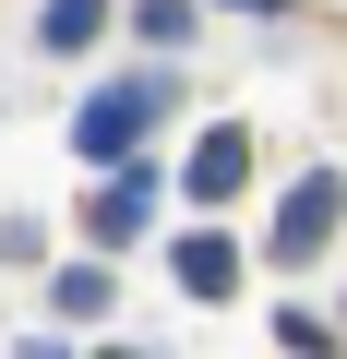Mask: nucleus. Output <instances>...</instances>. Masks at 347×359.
<instances>
[{
	"mask_svg": "<svg viewBox=\"0 0 347 359\" xmlns=\"http://www.w3.org/2000/svg\"><path fill=\"white\" fill-rule=\"evenodd\" d=\"M156 120H168V84H156V72H132V84H108V96H84V108H72V144H84L96 168H120Z\"/></svg>",
	"mask_w": 347,
	"mask_h": 359,
	"instance_id": "1",
	"label": "nucleus"
},
{
	"mask_svg": "<svg viewBox=\"0 0 347 359\" xmlns=\"http://www.w3.org/2000/svg\"><path fill=\"white\" fill-rule=\"evenodd\" d=\"M144 228H156V168H144V156H120L96 192H84V240H96V252H120V240H144Z\"/></svg>",
	"mask_w": 347,
	"mask_h": 359,
	"instance_id": "2",
	"label": "nucleus"
},
{
	"mask_svg": "<svg viewBox=\"0 0 347 359\" xmlns=\"http://www.w3.org/2000/svg\"><path fill=\"white\" fill-rule=\"evenodd\" d=\"M335 216H347V180H287V204H275V264H311L323 240H335Z\"/></svg>",
	"mask_w": 347,
	"mask_h": 359,
	"instance_id": "3",
	"label": "nucleus"
},
{
	"mask_svg": "<svg viewBox=\"0 0 347 359\" xmlns=\"http://www.w3.org/2000/svg\"><path fill=\"white\" fill-rule=\"evenodd\" d=\"M240 180H252V132H240V120H216V132L192 144V168H180V192H192V204H228Z\"/></svg>",
	"mask_w": 347,
	"mask_h": 359,
	"instance_id": "4",
	"label": "nucleus"
},
{
	"mask_svg": "<svg viewBox=\"0 0 347 359\" xmlns=\"http://www.w3.org/2000/svg\"><path fill=\"white\" fill-rule=\"evenodd\" d=\"M168 276H180L192 299H240V240H216V228H192V240H168Z\"/></svg>",
	"mask_w": 347,
	"mask_h": 359,
	"instance_id": "5",
	"label": "nucleus"
},
{
	"mask_svg": "<svg viewBox=\"0 0 347 359\" xmlns=\"http://www.w3.org/2000/svg\"><path fill=\"white\" fill-rule=\"evenodd\" d=\"M96 36H108V0H48V13H36V48H60V60L96 48Z\"/></svg>",
	"mask_w": 347,
	"mask_h": 359,
	"instance_id": "6",
	"label": "nucleus"
},
{
	"mask_svg": "<svg viewBox=\"0 0 347 359\" xmlns=\"http://www.w3.org/2000/svg\"><path fill=\"white\" fill-rule=\"evenodd\" d=\"M108 287H120L108 264H60V276H48V299H60V323H96V311H108Z\"/></svg>",
	"mask_w": 347,
	"mask_h": 359,
	"instance_id": "7",
	"label": "nucleus"
},
{
	"mask_svg": "<svg viewBox=\"0 0 347 359\" xmlns=\"http://www.w3.org/2000/svg\"><path fill=\"white\" fill-rule=\"evenodd\" d=\"M132 36L144 48H192V0H132Z\"/></svg>",
	"mask_w": 347,
	"mask_h": 359,
	"instance_id": "8",
	"label": "nucleus"
},
{
	"mask_svg": "<svg viewBox=\"0 0 347 359\" xmlns=\"http://www.w3.org/2000/svg\"><path fill=\"white\" fill-rule=\"evenodd\" d=\"M275 347H287V359H335V323H323V311H275Z\"/></svg>",
	"mask_w": 347,
	"mask_h": 359,
	"instance_id": "9",
	"label": "nucleus"
},
{
	"mask_svg": "<svg viewBox=\"0 0 347 359\" xmlns=\"http://www.w3.org/2000/svg\"><path fill=\"white\" fill-rule=\"evenodd\" d=\"M216 13H287V0H216Z\"/></svg>",
	"mask_w": 347,
	"mask_h": 359,
	"instance_id": "10",
	"label": "nucleus"
},
{
	"mask_svg": "<svg viewBox=\"0 0 347 359\" xmlns=\"http://www.w3.org/2000/svg\"><path fill=\"white\" fill-rule=\"evenodd\" d=\"M96 359H144V347H96Z\"/></svg>",
	"mask_w": 347,
	"mask_h": 359,
	"instance_id": "11",
	"label": "nucleus"
}]
</instances>
